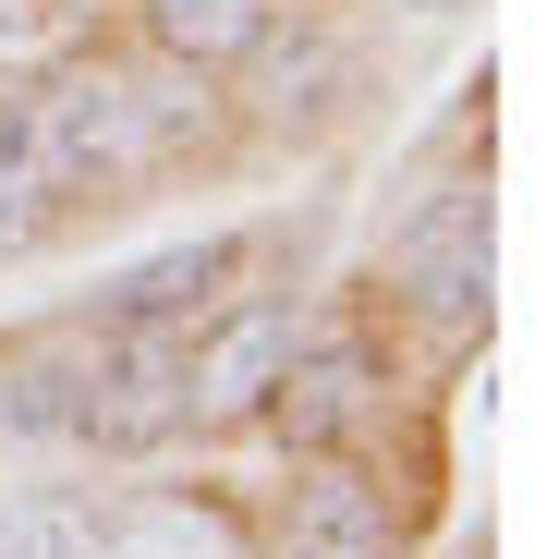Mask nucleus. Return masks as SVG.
<instances>
[{
    "mask_svg": "<svg viewBox=\"0 0 559 559\" xmlns=\"http://www.w3.org/2000/svg\"><path fill=\"white\" fill-rule=\"evenodd\" d=\"M280 559H390V511H378V487L329 462V475L293 499V523H280Z\"/></svg>",
    "mask_w": 559,
    "mask_h": 559,
    "instance_id": "39448f33",
    "label": "nucleus"
},
{
    "mask_svg": "<svg viewBox=\"0 0 559 559\" xmlns=\"http://www.w3.org/2000/svg\"><path fill=\"white\" fill-rule=\"evenodd\" d=\"M219 280H243V243H195V255H158V267H134V280H122L110 329H195V317L219 305Z\"/></svg>",
    "mask_w": 559,
    "mask_h": 559,
    "instance_id": "423d86ee",
    "label": "nucleus"
},
{
    "mask_svg": "<svg viewBox=\"0 0 559 559\" xmlns=\"http://www.w3.org/2000/svg\"><path fill=\"white\" fill-rule=\"evenodd\" d=\"M37 195H49V182H37V158H25V98H0V255L49 219Z\"/></svg>",
    "mask_w": 559,
    "mask_h": 559,
    "instance_id": "1a4fd4ad",
    "label": "nucleus"
},
{
    "mask_svg": "<svg viewBox=\"0 0 559 559\" xmlns=\"http://www.w3.org/2000/svg\"><path fill=\"white\" fill-rule=\"evenodd\" d=\"M25 158L49 195H110V182H134L158 158V134H146V98L122 73H49L25 98Z\"/></svg>",
    "mask_w": 559,
    "mask_h": 559,
    "instance_id": "f257e3e1",
    "label": "nucleus"
},
{
    "mask_svg": "<svg viewBox=\"0 0 559 559\" xmlns=\"http://www.w3.org/2000/svg\"><path fill=\"white\" fill-rule=\"evenodd\" d=\"M0 559H110V511L85 487H37L0 511Z\"/></svg>",
    "mask_w": 559,
    "mask_h": 559,
    "instance_id": "6e6552de",
    "label": "nucleus"
},
{
    "mask_svg": "<svg viewBox=\"0 0 559 559\" xmlns=\"http://www.w3.org/2000/svg\"><path fill=\"white\" fill-rule=\"evenodd\" d=\"M146 37L182 73H231L243 49H267V0H146Z\"/></svg>",
    "mask_w": 559,
    "mask_h": 559,
    "instance_id": "0eeeda50",
    "label": "nucleus"
},
{
    "mask_svg": "<svg viewBox=\"0 0 559 559\" xmlns=\"http://www.w3.org/2000/svg\"><path fill=\"white\" fill-rule=\"evenodd\" d=\"M293 353H305L293 293H219L195 329H182V426H243V414H267V390H280Z\"/></svg>",
    "mask_w": 559,
    "mask_h": 559,
    "instance_id": "f03ea898",
    "label": "nucleus"
},
{
    "mask_svg": "<svg viewBox=\"0 0 559 559\" xmlns=\"http://www.w3.org/2000/svg\"><path fill=\"white\" fill-rule=\"evenodd\" d=\"M378 402H390V353L378 341H305L293 365H280V390H267V426H280V450L329 462Z\"/></svg>",
    "mask_w": 559,
    "mask_h": 559,
    "instance_id": "20e7f679",
    "label": "nucleus"
},
{
    "mask_svg": "<svg viewBox=\"0 0 559 559\" xmlns=\"http://www.w3.org/2000/svg\"><path fill=\"white\" fill-rule=\"evenodd\" d=\"M390 267H402L414 317L475 329V317H487V195H475V182H438V195L390 231Z\"/></svg>",
    "mask_w": 559,
    "mask_h": 559,
    "instance_id": "7ed1b4c3",
    "label": "nucleus"
}]
</instances>
